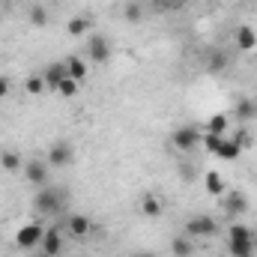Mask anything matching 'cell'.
Masks as SVG:
<instances>
[{
  "instance_id": "1",
  "label": "cell",
  "mask_w": 257,
  "mask_h": 257,
  "mask_svg": "<svg viewBox=\"0 0 257 257\" xmlns=\"http://www.w3.org/2000/svg\"><path fill=\"white\" fill-rule=\"evenodd\" d=\"M63 203H66L63 189H42V192L36 194V209L42 215H57L63 209Z\"/></svg>"
},
{
  "instance_id": "2",
  "label": "cell",
  "mask_w": 257,
  "mask_h": 257,
  "mask_svg": "<svg viewBox=\"0 0 257 257\" xmlns=\"http://www.w3.org/2000/svg\"><path fill=\"white\" fill-rule=\"evenodd\" d=\"M42 236H45V230H42V224H24L18 233H15V245L18 248H36V245H42Z\"/></svg>"
},
{
  "instance_id": "3",
  "label": "cell",
  "mask_w": 257,
  "mask_h": 257,
  "mask_svg": "<svg viewBox=\"0 0 257 257\" xmlns=\"http://www.w3.org/2000/svg\"><path fill=\"white\" fill-rule=\"evenodd\" d=\"M87 57L93 60V63H108L111 60V42L105 39V36H90V45H87Z\"/></svg>"
},
{
  "instance_id": "4",
  "label": "cell",
  "mask_w": 257,
  "mask_h": 257,
  "mask_svg": "<svg viewBox=\"0 0 257 257\" xmlns=\"http://www.w3.org/2000/svg\"><path fill=\"white\" fill-rule=\"evenodd\" d=\"M186 230H189V236H212V233L218 230V224H215V218H209V215H194V218H189Z\"/></svg>"
},
{
  "instance_id": "5",
  "label": "cell",
  "mask_w": 257,
  "mask_h": 257,
  "mask_svg": "<svg viewBox=\"0 0 257 257\" xmlns=\"http://www.w3.org/2000/svg\"><path fill=\"white\" fill-rule=\"evenodd\" d=\"M200 144V128H194V126H183V128H177L174 132V147L177 150H192V147H197Z\"/></svg>"
},
{
  "instance_id": "6",
  "label": "cell",
  "mask_w": 257,
  "mask_h": 257,
  "mask_svg": "<svg viewBox=\"0 0 257 257\" xmlns=\"http://www.w3.org/2000/svg\"><path fill=\"white\" fill-rule=\"evenodd\" d=\"M221 197H224L221 206H224L227 215H242V212H248V200H245L242 192H224Z\"/></svg>"
},
{
  "instance_id": "7",
  "label": "cell",
  "mask_w": 257,
  "mask_h": 257,
  "mask_svg": "<svg viewBox=\"0 0 257 257\" xmlns=\"http://www.w3.org/2000/svg\"><path fill=\"white\" fill-rule=\"evenodd\" d=\"M72 162V147L66 144V141H57V144H51V150H48V165H54V168H63Z\"/></svg>"
},
{
  "instance_id": "8",
  "label": "cell",
  "mask_w": 257,
  "mask_h": 257,
  "mask_svg": "<svg viewBox=\"0 0 257 257\" xmlns=\"http://www.w3.org/2000/svg\"><path fill=\"white\" fill-rule=\"evenodd\" d=\"M42 251H45V257H60V251H63V236H60L57 227L45 230V236H42Z\"/></svg>"
},
{
  "instance_id": "9",
  "label": "cell",
  "mask_w": 257,
  "mask_h": 257,
  "mask_svg": "<svg viewBox=\"0 0 257 257\" xmlns=\"http://www.w3.org/2000/svg\"><path fill=\"white\" fill-rule=\"evenodd\" d=\"M24 174H27V183L42 186V183L48 180V165H45V162H39V159H30V162L24 165Z\"/></svg>"
},
{
  "instance_id": "10",
  "label": "cell",
  "mask_w": 257,
  "mask_h": 257,
  "mask_svg": "<svg viewBox=\"0 0 257 257\" xmlns=\"http://www.w3.org/2000/svg\"><path fill=\"white\" fill-rule=\"evenodd\" d=\"M42 78H45V87H48V90H57V87H60V81L69 78V69H66V63H51L48 69H45V75H42Z\"/></svg>"
},
{
  "instance_id": "11",
  "label": "cell",
  "mask_w": 257,
  "mask_h": 257,
  "mask_svg": "<svg viewBox=\"0 0 257 257\" xmlns=\"http://www.w3.org/2000/svg\"><path fill=\"white\" fill-rule=\"evenodd\" d=\"M227 251L233 257H254V236H248V239H227Z\"/></svg>"
},
{
  "instance_id": "12",
  "label": "cell",
  "mask_w": 257,
  "mask_h": 257,
  "mask_svg": "<svg viewBox=\"0 0 257 257\" xmlns=\"http://www.w3.org/2000/svg\"><path fill=\"white\" fill-rule=\"evenodd\" d=\"M239 144H233L230 138H221V144H218V150H215V156L218 159H227V162H233V159H239Z\"/></svg>"
},
{
  "instance_id": "13",
  "label": "cell",
  "mask_w": 257,
  "mask_h": 257,
  "mask_svg": "<svg viewBox=\"0 0 257 257\" xmlns=\"http://www.w3.org/2000/svg\"><path fill=\"white\" fill-rule=\"evenodd\" d=\"M66 224H69V233H72V236H87V233H90V227H93L87 215H72Z\"/></svg>"
},
{
  "instance_id": "14",
  "label": "cell",
  "mask_w": 257,
  "mask_h": 257,
  "mask_svg": "<svg viewBox=\"0 0 257 257\" xmlns=\"http://www.w3.org/2000/svg\"><path fill=\"white\" fill-rule=\"evenodd\" d=\"M66 69H69V78H72V81L84 84V78H87V63H84L81 57H69V60H66Z\"/></svg>"
},
{
  "instance_id": "15",
  "label": "cell",
  "mask_w": 257,
  "mask_h": 257,
  "mask_svg": "<svg viewBox=\"0 0 257 257\" xmlns=\"http://www.w3.org/2000/svg\"><path fill=\"white\" fill-rule=\"evenodd\" d=\"M236 45H239V51H251L257 45V33L251 27H239L236 30Z\"/></svg>"
},
{
  "instance_id": "16",
  "label": "cell",
  "mask_w": 257,
  "mask_h": 257,
  "mask_svg": "<svg viewBox=\"0 0 257 257\" xmlns=\"http://www.w3.org/2000/svg\"><path fill=\"white\" fill-rule=\"evenodd\" d=\"M141 212H144L147 218L162 215V200H159L156 194H144V200H141Z\"/></svg>"
},
{
  "instance_id": "17",
  "label": "cell",
  "mask_w": 257,
  "mask_h": 257,
  "mask_svg": "<svg viewBox=\"0 0 257 257\" xmlns=\"http://www.w3.org/2000/svg\"><path fill=\"white\" fill-rule=\"evenodd\" d=\"M0 168L9 171V174L18 171V168H21V156H18L15 150H3V153H0Z\"/></svg>"
},
{
  "instance_id": "18",
  "label": "cell",
  "mask_w": 257,
  "mask_h": 257,
  "mask_svg": "<svg viewBox=\"0 0 257 257\" xmlns=\"http://www.w3.org/2000/svg\"><path fill=\"white\" fill-rule=\"evenodd\" d=\"M206 192L215 194V197H221V194H224V180H221V174H215V171H209V174H206Z\"/></svg>"
},
{
  "instance_id": "19",
  "label": "cell",
  "mask_w": 257,
  "mask_h": 257,
  "mask_svg": "<svg viewBox=\"0 0 257 257\" xmlns=\"http://www.w3.org/2000/svg\"><path fill=\"white\" fill-rule=\"evenodd\" d=\"M227 126H230V120H227L224 114H215V117H212V120L206 123V132H212V135H221V138H224Z\"/></svg>"
},
{
  "instance_id": "20",
  "label": "cell",
  "mask_w": 257,
  "mask_h": 257,
  "mask_svg": "<svg viewBox=\"0 0 257 257\" xmlns=\"http://www.w3.org/2000/svg\"><path fill=\"white\" fill-rule=\"evenodd\" d=\"M66 30H69V36H84V33L90 30V21H87V18H72V21L66 24Z\"/></svg>"
},
{
  "instance_id": "21",
  "label": "cell",
  "mask_w": 257,
  "mask_h": 257,
  "mask_svg": "<svg viewBox=\"0 0 257 257\" xmlns=\"http://www.w3.org/2000/svg\"><path fill=\"white\" fill-rule=\"evenodd\" d=\"M171 251H174L177 257H192L194 245L189 242V239H183V236H180V239H174V242H171Z\"/></svg>"
},
{
  "instance_id": "22",
  "label": "cell",
  "mask_w": 257,
  "mask_h": 257,
  "mask_svg": "<svg viewBox=\"0 0 257 257\" xmlns=\"http://www.w3.org/2000/svg\"><path fill=\"white\" fill-rule=\"evenodd\" d=\"M24 90L33 93V96H39V93L45 90V78H42V75H30V78L24 81Z\"/></svg>"
},
{
  "instance_id": "23",
  "label": "cell",
  "mask_w": 257,
  "mask_h": 257,
  "mask_svg": "<svg viewBox=\"0 0 257 257\" xmlns=\"http://www.w3.org/2000/svg\"><path fill=\"white\" fill-rule=\"evenodd\" d=\"M30 24H33V27H45V24H48L45 6H33V9H30Z\"/></svg>"
},
{
  "instance_id": "24",
  "label": "cell",
  "mask_w": 257,
  "mask_h": 257,
  "mask_svg": "<svg viewBox=\"0 0 257 257\" xmlns=\"http://www.w3.org/2000/svg\"><path fill=\"white\" fill-rule=\"evenodd\" d=\"M78 90H81V84H78V81H72V78L60 81V87H57V93H60V96H66V99H72Z\"/></svg>"
},
{
  "instance_id": "25",
  "label": "cell",
  "mask_w": 257,
  "mask_h": 257,
  "mask_svg": "<svg viewBox=\"0 0 257 257\" xmlns=\"http://www.w3.org/2000/svg\"><path fill=\"white\" fill-rule=\"evenodd\" d=\"M236 114H239L242 120H248V117H254V114H257V105L251 102V99H242V102H239V108H236Z\"/></svg>"
},
{
  "instance_id": "26",
  "label": "cell",
  "mask_w": 257,
  "mask_h": 257,
  "mask_svg": "<svg viewBox=\"0 0 257 257\" xmlns=\"http://www.w3.org/2000/svg\"><path fill=\"white\" fill-rule=\"evenodd\" d=\"M233 144H239V150H245V147H251V135H248V128H239L233 138H230Z\"/></svg>"
},
{
  "instance_id": "27",
  "label": "cell",
  "mask_w": 257,
  "mask_h": 257,
  "mask_svg": "<svg viewBox=\"0 0 257 257\" xmlns=\"http://www.w3.org/2000/svg\"><path fill=\"white\" fill-rule=\"evenodd\" d=\"M200 141H203V147L206 150H218V144H221V135H212V132H206V135H200Z\"/></svg>"
},
{
  "instance_id": "28",
  "label": "cell",
  "mask_w": 257,
  "mask_h": 257,
  "mask_svg": "<svg viewBox=\"0 0 257 257\" xmlns=\"http://www.w3.org/2000/svg\"><path fill=\"white\" fill-rule=\"evenodd\" d=\"M248 236H251V230L245 224H233L230 227V239H248Z\"/></svg>"
},
{
  "instance_id": "29",
  "label": "cell",
  "mask_w": 257,
  "mask_h": 257,
  "mask_svg": "<svg viewBox=\"0 0 257 257\" xmlns=\"http://www.w3.org/2000/svg\"><path fill=\"white\" fill-rule=\"evenodd\" d=\"M141 18V6L138 3H128L126 6V21H138Z\"/></svg>"
},
{
  "instance_id": "30",
  "label": "cell",
  "mask_w": 257,
  "mask_h": 257,
  "mask_svg": "<svg viewBox=\"0 0 257 257\" xmlns=\"http://www.w3.org/2000/svg\"><path fill=\"white\" fill-rule=\"evenodd\" d=\"M9 90H12V81H9L6 75H0V99H3V96H9Z\"/></svg>"
},
{
  "instance_id": "31",
  "label": "cell",
  "mask_w": 257,
  "mask_h": 257,
  "mask_svg": "<svg viewBox=\"0 0 257 257\" xmlns=\"http://www.w3.org/2000/svg\"><path fill=\"white\" fill-rule=\"evenodd\" d=\"M212 69H221V66H227V57H221V54H215V60H212Z\"/></svg>"
},
{
  "instance_id": "32",
  "label": "cell",
  "mask_w": 257,
  "mask_h": 257,
  "mask_svg": "<svg viewBox=\"0 0 257 257\" xmlns=\"http://www.w3.org/2000/svg\"><path fill=\"white\" fill-rule=\"evenodd\" d=\"M162 3H168V6H180L183 0H162Z\"/></svg>"
},
{
  "instance_id": "33",
  "label": "cell",
  "mask_w": 257,
  "mask_h": 257,
  "mask_svg": "<svg viewBox=\"0 0 257 257\" xmlns=\"http://www.w3.org/2000/svg\"><path fill=\"white\" fill-rule=\"evenodd\" d=\"M135 257H153V254H147V251H144V254H135Z\"/></svg>"
},
{
  "instance_id": "34",
  "label": "cell",
  "mask_w": 257,
  "mask_h": 257,
  "mask_svg": "<svg viewBox=\"0 0 257 257\" xmlns=\"http://www.w3.org/2000/svg\"><path fill=\"white\" fill-rule=\"evenodd\" d=\"M254 254H257V236H254Z\"/></svg>"
},
{
  "instance_id": "35",
  "label": "cell",
  "mask_w": 257,
  "mask_h": 257,
  "mask_svg": "<svg viewBox=\"0 0 257 257\" xmlns=\"http://www.w3.org/2000/svg\"><path fill=\"white\" fill-rule=\"evenodd\" d=\"M0 3H6V0H0Z\"/></svg>"
}]
</instances>
